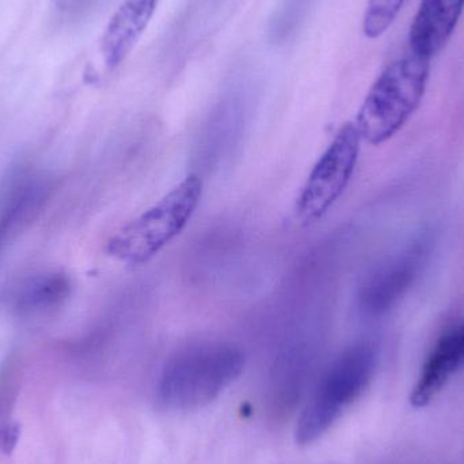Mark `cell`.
I'll return each mask as SVG.
<instances>
[{"mask_svg": "<svg viewBox=\"0 0 464 464\" xmlns=\"http://www.w3.org/2000/svg\"><path fill=\"white\" fill-rule=\"evenodd\" d=\"M158 0H124L111 16L102 37V54L111 70L119 67L149 27Z\"/></svg>", "mask_w": 464, "mask_h": 464, "instance_id": "11", "label": "cell"}, {"mask_svg": "<svg viewBox=\"0 0 464 464\" xmlns=\"http://www.w3.org/2000/svg\"><path fill=\"white\" fill-rule=\"evenodd\" d=\"M72 289L70 276L63 270H38L8 285L3 294V304L16 318L43 319L62 310Z\"/></svg>", "mask_w": 464, "mask_h": 464, "instance_id": "7", "label": "cell"}, {"mask_svg": "<svg viewBox=\"0 0 464 464\" xmlns=\"http://www.w3.org/2000/svg\"><path fill=\"white\" fill-rule=\"evenodd\" d=\"M51 179L22 169L7 179L0 195V253L8 240L37 217L51 193Z\"/></svg>", "mask_w": 464, "mask_h": 464, "instance_id": "8", "label": "cell"}, {"mask_svg": "<svg viewBox=\"0 0 464 464\" xmlns=\"http://www.w3.org/2000/svg\"><path fill=\"white\" fill-rule=\"evenodd\" d=\"M464 11V0H422L409 30L411 53L432 59L449 43Z\"/></svg>", "mask_w": 464, "mask_h": 464, "instance_id": "10", "label": "cell"}, {"mask_svg": "<svg viewBox=\"0 0 464 464\" xmlns=\"http://www.w3.org/2000/svg\"><path fill=\"white\" fill-rule=\"evenodd\" d=\"M428 250L430 240H417L408 250L370 273L360 286V310L372 318L389 313L413 285Z\"/></svg>", "mask_w": 464, "mask_h": 464, "instance_id": "6", "label": "cell"}, {"mask_svg": "<svg viewBox=\"0 0 464 464\" xmlns=\"http://www.w3.org/2000/svg\"><path fill=\"white\" fill-rule=\"evenodd\" d=\"M245 364L242 349L226 341L184 346L163 365L158 379V402L171 411L204 408L242 375Z\"/></svg>", "mask_w": 464, "mask_h": 464, "instance_id": "1", "label": "cell"}, {"mask_svg": "<svg viewBox=\"0 0 464 464\" xmlns=\"http://www.w3.org/2000/svg\"><path fill=\"white\" fill-rule=\"evenodd\" d=\"M430 59L411 53L390 64L371 87L357 113L360 138L372 146L397 135L419 109L428 81Z\"/></svg>", "mask_w": 464, "mask_h": 464, "instance_id": "3", "label": "cell"}, {"mask_svg": "<svg viewBox=\"0 0 464 464\" xmlns=\"http://www.w3.org/2000/svg\"><path fill=\"white\" fill-rule=\"evenodd\" d=\"M376 362L378 353L371 343H354L330 362L297 420L295 436L300 446L319 440L362 397Z\"/></svg>", "mask_w": 464, "mask_h": 464, "instance_id": "2", "label": "cell"}, {"mask_svg": "<svg viewBox=\"0 0 464 464\" xmlns=\"http://www.w3.org/2000/svg\"><path fill=\"white\" fill-rule=\"evenodd\" d=\"M408 0H368L362 19V32L371 40L383 35L397 19Z\"/></svg>", "mask_w": 464, "mask_h": 464, "instance_id": "12", "label": "cell"}, {"mask_svg": "<svg viewBox=\"0 0 464 464\" xmlns=\"http://www.w3.org/2000/svg\"><path fill=\"white\" fill-rule=\"evenodd\" d=\"M21 436V427L18 422H7L0 428V451L10 455L18 444Z\"/></svg>", "mask_w": 464, "mask_h": 464, "instance_id": "13", "label": "cell"}, {"mask_svg": "<svg viewBox=\"0 0 464 464\" xmlns=\"http://www.w3.org/2000/svg\"><path fill=\"white\" fill-rule=\"evenodd\" d=\"M360 138L354 122L343 125L319 157L297 198V217L304 223L321 220L343 195L360 155Z\"/></svg>", "mask_w": 464, "mask_h": 464, "instance_id": "5", "label": "cell"}, {"mask_svg": "<svg viewBox=\"0 0 464 464\" xmlns=\"http://www.w3.org/2000/svg\"><path fill=\"white\" fill-rule=\"evenodd\" d=\"M201 196L200 177H185L157 204L117 231L109 240L108 253L127 265L151 261L187 228L200 206Z\"/></svg>", "mask_w": 464, "mask_h": 464, "instance_id": "4", "label": "cell"}, {"mask_svg": "<svg viewBox=\"0 0 464 464\" xmlns=\"http://www.w3.org/2000/svg\"><path fill=\"white\" fill-rule=\"evenodd\" d=\"M464 368V322L441 335L428 356L411 402L416 408L430 405L450 381Z\"/></svg>", "mask_w": 464, "mask_h": 464, "instance_id": "9", "label": "cell"}]
</instances>
